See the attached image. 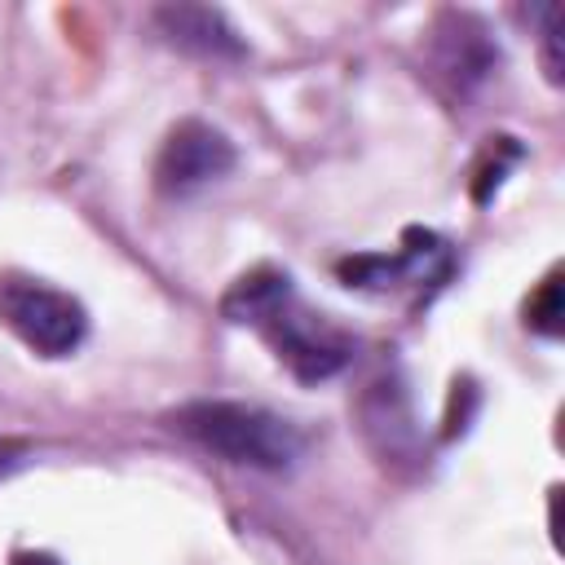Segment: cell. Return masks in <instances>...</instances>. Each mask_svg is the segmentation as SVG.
Listing matches in <instances>:
<instances>
[{"mask_svg": "<svg viewBox=\"0 0 565 565\" xmlns=\"http://www.w3.org/2000/svg\"><path fill=\"white\" fill-rule=\"evenodd\" d=\"M455 269V256H450V243H441L437 234L428 230H411L402 252L384 256V252H371V256H349L340 260V278L358 291H397V287H441Z\"/></svg>", "mask_w": 565, "mask_h": 565, "instance_id": "5b68a950", "label": "cell"}, {"mask_svg": "<svg viewBox=\"0 0 565 565\" xmlns=\"http://www.w3.org/2000/svg\"><path fill=\"white\" fill-rule=\"evenodd\" d=\"M561 318H565V300H561V269H552L534 296L525 300V327L539 331L543 340H556L561 335Z\"/></svg>", "mask_w": 565, "mask_h": 565, "instance_id": "52a82bcc", "label": "cell"}, {"mask_svg": "<svg viewBox=\"0 0 565 565\" xmlns=\"http://www.w3.org/2000/svg\"><path fill=\"white\" fill-rule=\"evenodd\" d=\"M172 428L190 437L199 450L256 472H291L305 455V437L291 419L230 397H199L172 411Z\"/></svg>", "mask_w": 565, "mask_h": 565, "instance_id": "7a4b0ae2", "label": "cell"}, {"mask_svg": "<svg viewBox=\"0 0 565 565\" xmlns=\"http://www.w3.org/2000/svg\"><path fill=\"white\" fill-rule=\"evenodd\" d=\"M221 313L234 327H252L300 384L331 380L353 362V340L296 296L287 269L274 265L247 269L221 296Z\"/></svg>", "mask_w": 565, "mask_h": 565, "instance_id": "6da1fadb", "label": "cell"}, {"mask_svg": "<svg viewBox=\"0 0 565 565\" xmlns=\"http://www.w3.org/2000/svg\"><path fill=\"white\" fill-rule=\"evenodd\" d=\"M556 4H543V31H539V44H543V71L552 84H561V31H556Z\"/></svg>", "mask_w": 565, "mask_h": 565, "instance_id": "ba28073f", "label": "cell"}, {"mask_svg": "<svg viewBox=\"0 0 565 565\" xmlns=\"http://www.w3.org/2000/svg\"><path fill=\"white\" fill-rule=\"evenodd\" d=\"M0 327L40 358H71L88 335V309L31 274H0Z\"/></svg>", "mask_w": 565, "mask_h": 565, "instance_id": "3957f363", "label": "cell"}, {"mask_svg": "<svg viewBox=\"0 0 565 565\" xmlns=\"http://www.w3.org/2000/svg\"><path fill=\"white\" fill-rule=\"evenodd\" d=\"M9 565H62V561H57L53 552H35V547H31V552H13Z\"/></svg>", "mask_w": 565, "mask_h": 565, "instance_id": "30bf717a", "label": "cell"}, {"mask_svg": "<svg viewBox=\"0 0 565 565\" xmlns=\"http://www.w3.org/2000/svg\"><path fill=\"white\" fill-rule=\"evenodd\" d=\"M238 163L234 141L207 124V119H181L168 128L159 154H154V190L168 199H185L212 181H221Z\"/></svg>", "mask_w": 565, "mask_h": 565, "instance_id": "277c9868", "label": "cell"}, {"mask_svg": "<svg viewBox=\"0 0 565 565\" xmlns=\"http://www.w3.org/2000/svg\"><path fill=\"white\" fill-rule=\"evenodd\" d=\"M22 459H26V446L18 437H0V477H9L13 468H22Z\"/></svg>", "mask_w": 565, "mask_h": 565, "instance_id": "9c48e42d", "label": "cell"}, {"mask_svg": "<svg viewBox=\"0 0 565 565\" xmlns=\"http://www.w3.org/2000/svg\"><path fill=\"white\" fill-rule=\"evenodd\" d=\"M154 31L172 49L207 57V62H238V57H247V44H243L238 26L221 9H212V4H163V9H154Z\"/></svg>", "mask_w": 565, "mask_h": 565, "instance_id": "8992f818", "label": "cell"}]
</instances>
